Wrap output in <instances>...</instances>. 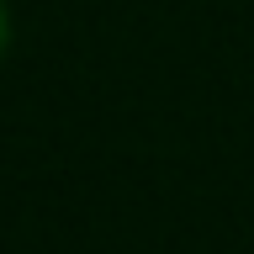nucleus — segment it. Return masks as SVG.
<instances>
[{
    "mask_svg": "<svg viewBox=\"0 0 254 254\" xmlns=\"http://www.w3.org/2000/svg\"><path fill=\"white\" fill-rule=\"evenodd\" d=\"M11 48V11H5V0H0V53Z\"/></svg>",
    "mask_w": 254,
    "mask_h": 254,
    "instance_id": "obj_1",
    "label": "nucleus"
}]
</instances>
